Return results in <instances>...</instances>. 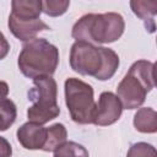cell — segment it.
I'll return each instance as SVG.
<instances>
[{"mask_svg":"<svg viewBox=\"0 0 157 157\" xmlns=\"http://www.w3.org/2000/svg\"><path fill=\"white\" fill-rule=\"evenodd\" d=\"M70 66L75 72L105 81L115 74L119 56L109 48L75 42L70 50Z\"/></svg>","mask_w":157,"mask_h":157,"instance_id":"cell-1","label":"cell"},{"mask_svg":"<svg viewBox=\"0 0 157 157\" xmlns=\"http://www.w3.org/2000/svg\"><path fill=\"white\" fill-rule=\"evenodd\" d=\"M124 29L125 22L120 13H87L74 25L71 34L76 42L96 45L115 42Z\"/></svg>","mask_w":157,"mask_h":157,"instance_id":"cell-2","label":"cell"},{"mask_svg":"<svg viewBox=\"0 0 157 157\" xmlns=\"http://www.w3.org/2000/svg\"><path fill=\"white\" fill-rule=\"evenodd\" d=\"M155 64L147 60L135 61L117 88V97L125 109H136L155 87Z\"/></svg>","mask_w":157,"mask_h":157,"instance_id":"cell-3","label":"cell"},{"mask_svg":"<svg viewBox=\"0 0 157 157\" xmlns=\"http://www.w3.org/2000/svg\"><path fill=\"white\" fill-rule=\"evenodd\" d=\"M17 64L26 77L52 76L59 64V50L47 39L34 38L23 44Z\"/></svg>","mask_w":157,"mask_h":157,"instance_id":"cell-4","label":"cell"},{"mask_svg":"<svg viewBox=\"0 0 157 157\" xmlns=\"http://www.w3.org/2000/svg\"><path fill=\"white\" fill-rule=\"evenodd\" d=\"M58 86L52 76L33 78V87L28 91V99L32 105L27 109V118L31 123L43 125L60 114L58 105Z\"/></svg>","mask_w":157,"mask_h":157,"instance_id":"cell-5","label":"cell"},{"mask_svg":"<svg viewBox=\"0 0 157 157\" xmlns=\"http://www.w3.org/2000/svg\"><path fill=\"white\" fill-rule=\"evenodd\" d=\"M65 103L71 119L81 125L92 124L96 102L91 85L76 77L66 78L64 83Z\"/></svg>","mask_w":157,"mask_h":157,"instance_id":"cell-6","label":"cell"},{"mask_svg":"<svg viewBox=\"0 0 157 157\" xmlns=\"http://www.w3.org/2000/svg\"><path fill=\"white\" fill-rule=\"evenodd\" d=\"M123 107L119 98L113 92H102L96 103L92 124L98 126H107L114 124L121 115Z\"/></svg>","mask_w":157,"mask_h":157,"instance_id":"cell-7","label":"cell"},{"mask_svg":"<svg viewBox=\"0 0 157 157\" xmlns=\"http://www.w3.org/2000/svg\"><path fill=\"white\" fill-rule=\"evenodd\" d=\"M9 28L11 33L22 42H28L34 39L36 36L45 29H50L48 25H45L40 18L33 20H25L18 18L12 15L9 16Z\"/></svg>","mask_w":157,"mask_h":157,"instance_id":"cell-8","label":"cell"},{"mask_svg":"<svg viewBox=\"0 0 157 157\" xmlns=\"http://www.w3.org/2000/svg\"><path fill=\"white\" fill-rule=\"evenodd\" d=\"M17 140L27 150H42L47 141V128L36 123H25L17 129Z\"/></svg>","mask_w":157,"mask_h":157,"instance_id":"cell-9","label":"cell"},{"mask_svg":"<svg viewBox=\"0 0 157 157\" xmlns=\"http://www.w3.org/2000/svg\"><path fill=\"white\" fill-rule=\"evenodd\" d=\"M11 13L15 17L33 20L40 18L42 12V1L39 0H13L11 2Z\"/></svg>","mask_w":157,"mask_h":157,"instance_id":"cell-10","label":"cell"},{"mask_svg":"<svg viewBox=\"0 0 157 157\" xmlns=\"http://www.w3.org/2000/svg\"><path fill=\"white\" fill-rule=\"evenodd\" d=\"M130 6L134 13L145 22L146 28L150 32H153L155 16L157 12V1H130Z\"/></svg>","mask_w":157,"mask_h":157,"instance_id":"cell-11","label":"cell"},{"mask_svg":"<svg viewBox=\"0 0 157 157\" xmlns=\"http://www.w3.org/2000/svg\"><path fill=\"white\" fill-rule=\"evenodd\" d=\"M134 126L137 131L152 134L157 131V113L150 108H140L134 115Z\"/></svg>","mask_w":157,"mask_h":157,"instance_id":"cell-12","label":"cell"},{"mask_svg":"<svg viewBox=\"0 0 157 157\" xmlns=\"http://www.w3.org/2000/svg\"><path fill=\"white\" fill-rule=\"evenodd\" d=\"M67 137L66 128L60 124H53L52 126L47 128V141L43 146V151L45 152H54L59 146H61Z\"/></svg>","mask_w":157,"mask_h":157,"instance_id":"cell-13","label":"cell"},{"mask_svg":"<svg viewBox=\"0 0 157 157\" xmlns=\"http://www.w3.org/2000/svg\"><path fill=\"white\" fill-rule=\"evenodd\" d=\"M17 117V109L15 103L5 98L4 101L0 102V131L7 130L16 120Z\"/></svg>","mask_w":157,"mask_h":157,"instance_id":"cell-14","label":"cell"},{"mask_svg":"<svg viewBox=\"0 0 157 157\" xmlns=\"http://www.w3.org/2000/svg\"><path fill=\"white\" fill-rule=\"evenodd\" d=\"M54 157H90V155L82 145L74 141H65L54 151Z\"/></svg>","mask_w":157,"mask_h":157,"instance_id":"cell-15","label":"cell"},{"mask_svg":"<svg viewBox=\"0 0 157 157\" xmlns=\"http://www.w3.org/2000/svg\"><path fill=\"white\" fill-rule=\"evenodd\" d=\"M69 5H70V1L47 0V1H42V11L48 16L56 17V16L65 13Z\"/></svg>","mask_w":157,"mask_h":157,"instance_id":"cell-16","label":"cell"},{"mask_svg":"<svg viewBox=\"0 0 157 157\" xmlns=\"http://www.w3.org/2000/svg\"><path fill=\"white\" fill-rule=\"evenodd\" d=\"M126 157H157L156 148L147 142H136L131 145Z\"/></svg>","mask_w":157,"mask_h":157,"instance_id":"cell-17","label":"cell"},{"mask_svg":"<svg viewBox=\"0 0 157 157\" xmlns=\"http://www.w3.org/2000/svg\"><path fill=\"white\" fill-rule=\"evenodd\" d=\"M12 155V148H11V145L10 142L0 136V157H10Z\"/></svg>","mask_w":157,"mask_h":157,"instance_id":"cell-18","label":"cell"},{"mask_svg":"<svg viewBox=\"0 0 157 157\" xmlns=\"http://www.w3.org/2000/svg\"><path fill=\"white\" fill-rule=\"evenodd\" d=\"M9 50H10V44H9L7 39L5 38V36L0 32V60L7 55Z\"/></svg>","mask_w":157,"mask_h":157,"instance_id":"cell-19","label":"cell"},{"mask_svg":"<svg viewBox=\"0 0 157 157\" xmlns=\"http://www.w3.org/2000/svg\"><path fill=\"white\" fill-rule=\"evenodd\" d=\"M9 94V86L6 82L0 81V102L4 101Z\"/></svg>","mask_w":157,"mask_h":157,"instance_id":"cell-20","label":"cell"}]
</instances>
